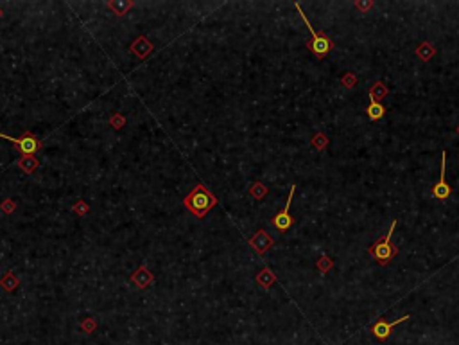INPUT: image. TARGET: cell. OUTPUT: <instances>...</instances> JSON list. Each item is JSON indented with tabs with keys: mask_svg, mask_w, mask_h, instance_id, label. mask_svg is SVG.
I'll use <instances>...</instances> for the list:
<instances>
[{
	"mask_svg": "<svg viewBox=\"0 0 459 345\" xmlns=\"http://www.w3.org/2000/svg\"><path fill=\"white\" fill-rule=\"evenodd\" d=\"M0 18H2V9H0Z\"/></svg>",
	"mask_w": 459,
	"mask_h": 345,
	"instance_id": "cell-27",
	"label": "cell"
},
{
	"mask_svg": "<svg viewBox=\"0 0 459 345\" xmlns=\"http://www.w3.org/2000/svg\"><path fill=\"white\" fill-rule=\"evenodd\" d=\"M0 139H6V140H9V142H13V144H15L16 149H18L24 157H32L36 151L41 149V140L36 139V137L31 133V131H25V133L20 137V139L9 137V135H6V133H0Z\"/></svg>",
	"mask_w": 459,
	"mask_h": 345,
	"instance_id": "cell-4",
	"label": "cell"
},
{
	"mask_svg": "<svg viewBox=\"0 0 459 345\" xmlns=\"http://www.w3.org/2000/svg\"><path fill=\"white\" fill-rule=\"evenodd\" d=\"M371 6H373L371 0H368V2H361V0H359V2H355V8H357L359 11H362V13L368 11V9L371 8Z\"/></svg>",
	"mask_w": 459,
	"mask_h": 345,
	"instance_id": "cell-26",
	"label": "cell"
},
{
	"mask_svg": "<svg viewBox=\"0 0 459 345\" xmlns=\"http://www.w3.org/2000/svg\"><path fill=\"white\" fill-rule=\"evenodd\" d=\"M81 327L87 331V333H92V331L95 329V322L92 320V318H87L85 322H81Z\"/></svg>",
	"mask_w": 459,
	"mask_h": 345,
	"instance_id": "cell-24",
	"label": "cell"
},
{
	"mask_svg": "<svg viewBox=\"0 0 459 345\" xmlns=\"http://www.w3.org/2000/svg\"><path fill=\"white\" fill-rule=\"evenodd\" d=\"M185 209L189 210L190 214H194L196 218L203 219L204 216L217 205V198L203 185H197L190 190L189 195L183 200Z\"/></svg>",
	"mask_w": 459,
	"mask_h": 345,
	"instance_id": "cell-1",
	"label": "cell"
},
{
	"mask_svg": "<svg viewBox=\"0 0 459 345\" xmlns=\"http://www.w3.org/2000/svg\"><path fill=\"white\" fill-rule=\"evenodd\" d=\"M455 131H457V135H459V126H457V130H455Z\"/></svg>",
	"mask_w": 459,
	"mask_h": 345,
	"instance_id": "cell-28",
	"label": "cell"
},
{
	"mask_svg": "<svg viewBox=\"0 0 459 345\" xmlns=\"http://www.w3.org/2000/svg\"><path fill=\"white\" fill-rule=\"evenodd\" d=\"M249 245H252V248L257 252V254L264 255L267 250H269L271 246L275 245V239L271 238L266 230L260 228V230H257V234L253 236V238H249Z\"/></svg>",
	"mask_w": 459,
	"mask_h": 345,
	"instance_id": "cell-8",
	"label": "cell"
},
{
	"mask_svg": "<svg viewBox=\"0 0 459 345\" xmlns=\"http://www.w3.org/2000/svg\"><path fill=\"white\" fill-rule=\"evenodd\" d=\"M414 52L422 61H429L436 56V47L432 44H429V42H422V44L416 47Z\"/></svg>",
	"mask_w": 459,
	"mask_h": 345,
	"instance_id": "cell-12",
	"label": "cell"
},
{
	"mask_svg": "<svg viewBox=\"0 0 459 345\" xmlns=\"http://www.w3.org/2000/svg\"><path fill=\"white\" fill-rule=\"evenodd\" d=\"M326 144H328V139H326V137L323 135V133H318V135H316L314 139H312V146H314L318 151L325 149Z\"/></svg>",
	"mask_w": 459,
	"mask_h": 345,
	"instance_id": "cell-20",
	"label": "cell"
},
{
	"mask_svg": "<svg viewBox=\"0 0 459 345\" xmlns=\"http://www.w3.org/2000/svg\"><path fill=\"white\" fill-rule=\"evenodd\" d=\"M249 195H252L255 200H262L264 196L267 195V187L264 185V183H260V182H255L252 187H249Z\"/></svg>",
	"mask_w": 459,
	"mask_h": 345,
	"instance_id": "cell-18",
	"label": "cell"
},
{
	"mask_svg": "<svg viewBox=\"0 0 459 345\" xmlns=\"http://www.w3.org/2000/svg\"><path fill=\"white\" fill-rule=\"evenodd\" d=\"M108 8L113 9V13L117 16H124L133 8V2L131 0H111V2H108Z\"/></svg>",
	"mask_w": 459,
	"mask_h": 345,
	"instance_id": "cell-13",
	"label": "cell"
},
{
	"mask_svg": "<svg viewBox=\"0 0 459 345\" xmlns=\"http://www.w3.org/2000/svg\"><path fill=\"white\" fill-rule=\"evenodd\" d=\"M295 8L298 9V15L302 16V20L305 22L307 29H309V32H310V40L307 42V47H309V51L312 52V54H314L318 60H323V58H325V56L333 49L332 38H330L326 32H316V29H312V25H310V22L307 20L305 13L302 11L300 4H295Z\"/></svg>",
	"mask_w": 459,
	"mask_h": 345,
	"instance_id": "cell-3",
	"label": "cell"
},
{
	"mask_svg": "<svg viewBox=\"0 0 459 345\" xmlns=\"http://www.w3.org/2000/svg\"><path fill=\"white\" fill-rule=\"evenodd\" d=\"M386 113V108L382 103H369L366 108V115H368L369 121H381Z\"/></svg>",
	"mask_w": 459,
	"mask_h": 345,
	"instance_id": "cell-14",
	"label": "cell"
},
{
	"mask_svg": "<svg viewBox=\"0 0 459 345\" xmlns=\"http://www.w3.org/2000/svg\"><path fill=\"white\" fill-rule=\"evenodd\" d=\"M130 51L133 52L137 58H140V60H145L147 56L153 52V44H151L145 36H138L137 40L131 44V47H130Z\"/></svg>",
	"mask_w": 459,
	"mask_h": 345,
	"instance_id": "cell-10",
	"label": "cell"
},
{
	"mask_svg": "<svg viewBox=\"0 0 459 345\" xmlns=\"http://www.w3.org/2000/svg\"><path fill=\"white\" fill-rule=\"evenodd\" d=\"M333 266V261L330 257H326V255H321L319 257V261H318V264H316V268H318L321 274H328L330 272V268Z\"/></svg>",
	"mask_w": 459,
	"mask_h": 345,
	"instance_id": "cell-19",
	"label": "cell"
},
{
	"mask_svg": "<svg viewBox=\"0 0 459 345\" xmlns=\"http://www.w3.org/2000/svg\"><path fill=\"white\" fill-rule=\"evenodd\" d=\"M355 81H357V80H355V75H353V74H345V78L341 80V83L345 85L346 88H353V87H355Z\"/></svg>",
	"mask_w": 459,
	"mask_h": 345,
	"instance_id": "cell-23",
	"label": "cell"
},
{
	"mask_svg": "<svg viewBox=\"0 0 459 345\" xmlns=\"http://www.w3.org/2000/svg\"><path fill=\"white\" fill-rule=\"evenodd\" d=\"M130 281L133 282L137 288H140V290H145L147 286H151L154 282V277H153V274L147 270V266L142 264L138 270H135L133 274H131Z\"/></svg>",
	"mask_w": 459,
	"mask_h": 345,
	"instance_id": "cell-9",
	"label": "cell"
},
{
	"mask_svg": "<svg viewBox=\"0 0 459 345\" xmlns=\"http://www.w3.org/2000/svg\"><path fill=\"white\" fill-rule=\"evenodd\" d=\"M39 162L38 159H34V157H22V159L18 160V167L24 173H27V175H31V173H34L36 169H38Z\"/></svg>",
	"mask_w": 459,
	"mask_h": 345,
	"instance_id": "cell-15",
	"label": "cell"
},
{
	"mask_svg": "<svg viewBox=\"0 0 459 345\" xmlns=\"http://www.w3.org/2000/svg\"><path fill=\"white\" fill-rule=\"evenodd\" d=\"M257 282H259L262 288H271V286L276 282V277L269 268H264V270H260V274L257 275Z\"/></svg>",
	"mask_w": 459,
	"mask_h": 345,
	"instance_id": "cell-16",
	"label": "cell"
},
{
	"mask_svg": "<svg viewBox=\"0 0 459 345\" xmlns=\"http://www.w3.org/2000/svg\"><path fill=\"white\" fill-rule=\"evenodd\" d=\"M18 277H16L13 272H8V274L4 275V277L0 279V286L4 288L6 291H15L16 290V286H18Z\"/></svg>",
	"mask_w": 459,
	"mask_h": 345,
	"instance_id": "cell-17",
	"label": "cell"
},
{
	"mask_svg": "<svg viewBox=\"0 0 459 345\" xmlns=\"http://www.w3.org/2000/svg\"><path fill=\"white\" fill-rule=\"evenodd\" d=\"M395 228H396V219L391 223L388 234L379 238L377 241L369 246L368 254H369V257L377 261V264L388 266L389 262L396 257V254H398V248H396V245L393 243V232H395Z\"/></svg>",
	"mask_w": 459,
	"mask_h": 345,
	"instance_id": "cell-2",
	"label": "cell"
},
{
	"mask_svg": "<svg viewBox=\"0 0 459 345\" xmlns=\"http://www.w3.org/2000/svg\"><path fill=\"white\" fill-rule=\"evenodd\" d=\"M295 190H296V185H290V190H289V196H287L285 207H283V209L280 210V212L275 216V218L271 219V225L275 226L276 230H280V232H287V230H289L290 226L295 225V218H293V216L289 214L290 202H293V196H295Z\"/></svg>",
	"mask_w": 459,
	"mask_h": 345,
	"instance_id": "cell-5",
	"label": "cell"
},
{
	"mask_svg": "<svg viewBox=\"0 0 459 345\" xmlns=\"http://www.w3.org/2000/svg\"><path fill=\"white\" fill-rule=\"evenodd\" d=\"M368 94H369V101H371V103H381V101H384L386 97H388L389 90L382 81H377V83H373V87L369 88Z\"/></svg>",
	"mask_w": 459,
	"mask_h": 345,
	"instance_id": "cell-11",
	"label": "cell"
},
{
	"mask_svg": "<svg viewBox=\"0 0 459 345\" xmlns=\"http://www.w3.org/2000/svg\"><path fill=\"white\" fill-rule=\"evenodd\" d=\"M108 123H110L111 126L115 128V130H120V128L124 126V124H126V119H124V117H122L120 113H113V117H111V119L108 121Z\"/></svg>",
	"mask_w": 459,
	"mask_h": 345,
	"instance_id": "cell-21",
	"label": "cell"
},
{
	"mask_svg": "<svg viewBox=\"0 0 459 345\" xmlns=\"http://www.w3.org/2000/svg\"><path fill=\"white\" fill-rule=\"evenodd\" d=\"M0 209L4 210V212H8V214H11L13 210H15V203H13V200H6V202H2Z\"/></svg>",
	"mask_w": 459,
	"mask_h": 345,
	"instance_id": "cell-25",
	"label": "cell"
},
{
	"mask_svg": "<svg viewBox=\"0 0 459 345\" xmlns=\"http://www.w3.org/2000/svg\"><path fill=\"white\" fill-rule=\"evenodd\" d=\"M72 210H74L75 214H79V216H85L88 212V205H87V202L85 200H79L77 203H75L74 207H72Z\"/></svg>",
	"mask_w": 459,
	"mask_h": 345,
	"instance_id": "cell-22",
	"label": "cell"
},
{
	"mask_svg": "<svg viewBox=\"0 0 459 345\" xmlns=\"http://www.w3.org/2000/svg\"><path fill=\"white\" fill-rule=\"evenodd\" d=\"M409 318H411V315H405V317L398 318V320H395V322H388V320H384V318H379V320L371 325V334L377 338L379 341H388L389 336L393 334V327H396V325L402 324V322H407Z\"/></svg>",
	"mask_w": 459,
	"mask_h": 345,
	"instance_id": "cell-6",
	"label": "cell"
},
{
	"mask_svg": "<svg viewBox=\"0 0 459 345\" xmlns=\"http://www.w3.org/2000/svg\"><path fill=\"white\" fill-rule=\"evenodd\" d=\"M445 167H447V151H443L441 153V171H440V180L436 182V185L432 187V196H434L436 200H448L452 195V189L450 185H448L447 182H445Z\"/></svg>",
	"mask_w": 459,
	"mask_h": 345,
	"instance_id": "cell-7",
	"label": "cell"
}]
</instances>
